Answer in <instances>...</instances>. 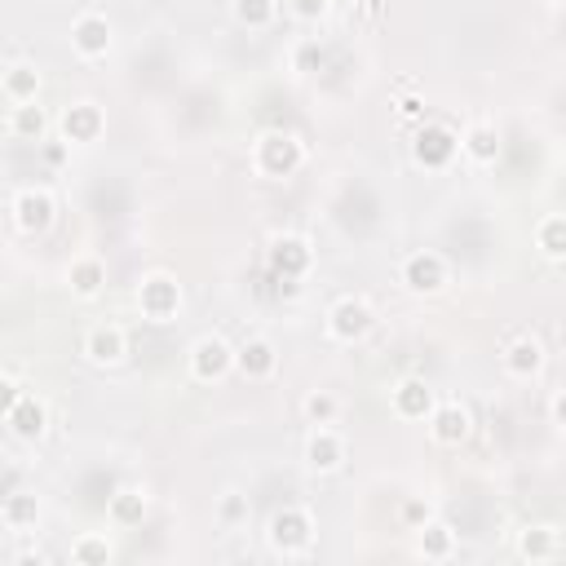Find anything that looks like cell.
Returning <instances> with one entry per match:
<instances>
[{
  "instance_id": "cell-1",
  "label": "cell",
  "mask_w": 566,
  "mask_h": 566,
  "mask_svg": "<svg viewBox=\"0 0 566 566\" xmlns=\"http://www.w3.org/2000/svg\"><path fill=\"white\" fill-rule=\"evenodd\" d=\"M248 164H252L256 177L283 181V177H292V172L305 164V142H301V133H292V128H265V133L252 142Z\"/></svg>"
},
{
  "instance_id": "cell-2",
  "label": "cell",
  "mask_w": 566,
  "mask_h": 566,
  "mask_svg": "<svg viewBox=\"0 0 566 566\" xmlns=\"http://www.w3.org/2000/svg\"><path fill=\"white\" fill-rule=\"evenodd\" d=\"M133 301H137V314L146 323H172L181 314V305H186V292H181V283H177L172 270H146L137 279Z\"/></svg>"
},
{
  "instance_id": "cell-3",
  "label": "cell",
  "mask_w": 566,
  "mask_h": 566,
  "mask_svg": "<svg viewBox=\"0 0 566 566\" xmlns=\"http://www.w3.org/2000/svg\"><path fill=\"white\" fill-rule=\"evenodd\" d=\"M314 513L310 509H301V504H283L274 517H270V531H265V539H270V548L279 553V557H305L310 548H314Z\"/></svg>"
},
{
  "instance_id": "cell-4",
  "label": "cell",
  "mask_w": 566,
  "mask_h": 566,
  "mask_svg": "<svg viewBox=\"0 0 566 566\" xmlns=\"http://www.w3.org/2000/svg\"><path fill=\"white\" fill-rule=\"evenodd\" d=\"M460 155V133L442 119H420L416 137H411V159L424 168V172H442L451 168Z\"/></svg>"
},
{
  "instance_id": "cell-5",
  "label": "cell",
  "mask_w": 566,
  "mask_h": 566,
  "mask_svg": "<svg viewBox=\"0 0 566 566\" xmlns=\"http://www.w3.org/2000/svg\"><path fill=\"white\" fill-rule=\"evenodd\" d=\"M323 327L336 345H358L376 332V305L367 296H340V301H332Z\"/></svg>"
},
{
  "instance_id": "cell-6",
  "label": "cell",
  "mask_w": 566,
  "mask_h": 566,
  "mask_svg": "<svg viewBox=\"0 0 566 566\" xmlns=\"http://www.w3.org/2000/svg\"><path fill=\"white\" fill-rule=\"evenodd\" d=\"M186 367H190V380L217 385V380H226V376L234 371V345H230L226 336H217V332H203V336L190 340Z\"/></svg>"
},
{
  "instance_id": "cell-7",
  "label": "cell",
  "mask_w": 566,
  "mask_h": 566,
  "mask_svg": "<svg viewBox=\"0 0 566 566\" xmlns=\"http://www.w3.org/2000/svg\"><path fill=\"white\" fill-rule=\"evenodd\" d=\"M398 279H402V287L416 292V296H438V292L451 283V265H447L442 252H433V248H416V252L402 256Z\"/></svg>"
},
{
  "instance_id": "cell-8",
  "label": "cell",
  "mask_w": 566,
  "mask_h": 566,
  "mask_svg": "<svg viewBox=\"0 0 566 566\" xmlns=\"http://www.w3.org/2000/svg\"><path fill=\"white\" fill-rule=\"evenodd\" d=\"M9 217L22 234H44L57 221V199L49 186H18L9 199Z\"/></svg>"
},
{
  "instance_id": "cell-9",
  "label": "cell",
  "mask_w": 566,
  "mask_h": 566,
  "mask_svg": "<svg viewBox=\"0 0 566 566\" xmlns=\"http://www.w3.org/2000/svg\"><path fill=\"white\" fill-rule=\"evenodd\" d=\"M301 460H305V469L318 473V478L340 473L345 460H349V442H345V433H336L332 424H310L305 447H301Z\"/></svg>"
},
{
  "instance_id": "cell-10",
  "label": "cell",
  "mask_w": 566,
  "mask_h": 566,
  "mask_svg": "<svg viewBox=\"0 0 566 566\" xmlns=\"http://www.w3.org/2000/svg\"><path fill=\"white\" fill-rule=\"evenodd\" d=\"M111 44H115V27H111V18L102 9L75 13V22H71V49H75L80 62H102L111 53Z\"/></svg>"
},
{
  "instance_id": "cell-11",
  "label": "cell",
  "mask_w": 566,
  "mask_h": 566,
  "mask_svg": "<svg viewBox=\"0 0 566 566\" xmlns=\"http://www.w3.org/2000/svg\"><path fill=\"white\" fill-rule=\"evenodd\" d=\"M500 367H504L509 380H535V376L548 367V345H544L535 332H517V336L504 340Z\"/></svg>"
},
{
  "instance_id": "cell-12",
  "label": "cell",
  "mask_w": 566,
  "mask_h": 566,
  "mask_svg": "<svg viewBox=\"0 0 566 566\" xmlns=\"http://www.w3.org/2000/svg\"><path fill=\"white\" fill-rule=\"evenodd\" d=\"M424 429H429V442L438 447H460L473 438V411L460 402V398H438L433 411L424 416Z\"/></svg>"
},
{
  "instance_id": "cell-13",
  "label": "cell",
  "mask_w": 566,
  "mask_h": 566,
  "mask_svg": "<svg viewBox=\"0 0 566 566\" xmlns=\"http://www.w3.org/2000/svg\"><path fill=\"white\" fill-rule=\"evenodd\" d=\"M57 128H62V142L66 146H93L106 133V111L93 97H80V102H71L57 115Z\"/></svg>"
},
{
  "instance_id": "cell-14",
  "label": "cell",
  "mask_w": 566,
  "mask_h": 566,
  "mask_svg": "<svg viewBox=\"0 0 566 566\" xmlns=\"http://www.w3.org/2000/svg\"><path fill=\"white\" fill-rule=\"evenodd\" d=\"M80 349H84V358L93 367H119L128 358V332L119 323H93L84 332V345Z\"/></svg>"
},
{
  "instance_id": "cell-15",
  "label": "cell",
  "mask_w": 566,
  "mask_h": 566,
  "mask_svg": "<svg viewBox=\"0 0 566 566\" xmlns=\"http://www.w3.org/2000/svg\"><path fill=\"white\" fill-rule=\"evenodd\" d=\"M433 402H438V394L424 376H402L389 385V411L398 420H424L433 411Z\"/></svg>"
},
{
  "instance_id": "cell-16",
  "label": "cell",
  "mask_w": 566,
  "mask_h": 566,
  "mask_svg": "<svg viewBox=\"0 0 566 566\" xmlns=\"http://www.w3.org/2000/svg\"><path fill=\"white\" fill-rule=\"evenodd\" d=\"M314 265V248L305 234H274L270 239V270L279 279H305Z\"/></svg>"
},
{
  "instance_id": "cell-17",
  "label": "cell",
  "mask_w": 566,
  "mask_h": 566,
  "mask_svg": "<svg viewBox=\"0 0 566 566\" xmlns=\"http://www.w3.org/2000/svg\"><path fill=\"white\" fill-rule=\"evenodd\" d=\"M4 424H9V433L18 442H40L49 433V407H44V398H35L31 389H22V398L9 407Z\"/></svg>"
},
{
  "instance_id": "cell-18",
  "label": "cell",
  "mask_w": 566,
  "mask_h": 566,
  "mask_svg": "<svg viewBox=\"0 0 566 566\" xmlns=\"http://www.w3.org/2000/svg\"><path fill=\"white\" fill-rule=\"evenodd\" d=\"M234 371L243 380H270L279 371V345L270 336H248L239 349H234Z\"/></svg>"
},
{
  "instance_id": "cell-19",
  "label": "cell",
  "mask_w": 566,
  "mask_h": 566,
  "mask_svg": "<svg viewBox=\"0 0 566 566\" xmlns=\"http://www.w3.org/2000/svg\"><path fill=\"white\" fill-rule=\"evenodd\" d=\"M40 88H44V75H40V66L27 62V57H18V62H9V66L0 71V97H4L9 106L40 102Z\"/></svg>"
},
{
  "instance_id": "cell-20",
  "label": "cell",
  "mask_w": 566,
  "mask_h": 566,
  "mask_svg": "<svg viewBox=\"0 0 566 566\" xmlns=\"http://www.w3.org/2000/svg\"><path fill=\"white\" fill-rule=\"evenodd\" d=\"M66 287H71L80 301L102 296V287H106V261H102L97 252H75V256L66 261Z\"/></svg>"
},
{
  "instance_id": "cell-21",
  "label": "cell",
  "mask_w": 566,
  "mask_h": 566,
  "mask_svg": "<svg viewBox=\"0 0 566 566\" xmlns=\"http://www.w3.org/2000/svg\"><path fill=\"white\" fill-rule=\"evenodd\" d=\"M517 557L539 566V562H557L562 557V531L553 522H535L517 531Z\"/></svg>"
},
{
  "instance_id": "cell-22",
  "label": "cell",
  "mask_w": 566,
  "mask_h": 566,
  "mask_svg": "<svg viewBox=\"0 0 566 566\" xmlns=\"http://www.w3.org/2000/svg\"><path fill=\"white\" fill-rule=\"evenodd\" d=\"M460 553V539H455V526L442 522V517H429L424 526H416V557L424 562H451Z\"/></svg>"
},
{
  "instance_id": "cell-23",
  "label": "cell",
  "mask_w": 566,
  "mask_h": 566,
  "mask_svg": "<svg viewBox=\"0 0 566 566\" xmlns=\"http://www.w3.org/2000/svg\"><path fill=\"white\" fill-rule=\"evenodd\" d=\"M53 128V115L40 106V102H22V106H9L4 115V133L18 137V142H44Z\"/></svg>"
},
{
  "instance_id": "cell-24",
  "label": "cell",
  "mask_w": 566,
  "mask_h": 566,
  "mask_svg": "<svg viewBox=\"0 0 566 566\" xmlns=\"http://www.w3.org/2000/svg\"><path fill=\"white\" fill-rule=\"evenodd\" d=\"M460 155H464L469 164H478V168L495 164V159H500V128L486 124V119H473V124L460 133Z\"/></svg>"
},
{
  "instance_id": "cell-25",
  "label": "cell",
  "mask_w": 566,
  "mask_h": 566,
  "mask_svg": "<svg viewBox=\"0 0 566 566\" xmlns=\"http://www.w3.org/2000/svg\"><path fill=\"white\" fill-rule=\"evenodd\" d=\"M146 513H150V495H146L142 486H119V491L106 500V517H111V526H119V531L142 526Z\"/></svg>"
},
{
  "instance_id": "cell-26",
  "label": "cell",
  "mask_w": 566,
  "mask_h": 566,
  "mask_svg": "<svg viewBox=\"0 0 566 566\" xmlns=\"http://www.w3.org/2000/svg\"><path fill=\"white\" fill-rule=\"evenodd\" d=\"M40 500L31 495V491H13V495H4V504H0V522L9 526V531H35L40 526Z\"/></svg>"
},
{
  "instance_id": "cell-27",
  "label": "cell",
  "mask_w": 566,
  "mask_h": 566,
  "mask_svg": "<svg viewBox=\"0 0 566 566\" xmlns=\"http://www.w3.org/2000/svg\"><path fill=\"white\" fill-rule=\"evenodd\" d=\"M535 248H539V256L553 261V265L566 256V217H562V212L539 217V226H535Z\"/></svg>"
},
{
  "instance_id": "cell-28",
  "label": "cell",
  "mask_w": 566,
  "mask_h": 566,
  "mask_svg": "<svg viewBox=\"0 0 566 566\" xmlns=\"http://www.w3.org/2000/svg\"><path fill=\"white\" fill-rule=\"evenodd\" d=\"M71 562L75 566H106V562H115V544L102 531H84L71 539Z\"/></svg>"
},
{
  "instance_id": "cell-29",
  "label": "cell",
  "mask_w": 566,
  "mask_h": 566,
  "mask_svg": "<svg viewBox=\"0 0 566 566\" xmlns=\"http://www.w3.org/2000/svg\"><path fill=\"white\" fill-rule=\"evenodd\" d=\"M230 13H234L239 27H248V31H265V27L279 22V0H234Z\"/></svg>"
},
{
  "instance_id": "cell-30",
  "label": "cell",
  "mask_w": 566,
  "mask_h": 566,
  "mask_svg": "<svg viewBox=\"0 0 566 566\" xmlns=\"http://www.w3.org/2000/svg\"><path fill=\"white\" fill-rule=\"evenodd\" d=\"M301 416H305V424H336L340 398H336L332 389H310V394L301 398Z\"/></svg>"
},
{
  "instance_id": "cell-31",
  "label": "cell",
  "mask_w": 566,
  "mask_h": 566,
  "mask_svg": "<svg viewBox=\"0 0 566 566\" xmlns=\"http://www.w3.org/2000/svg\"><path fill=\"white\" fill-rule=\"evenodd\" d=\"M332 9H336V0H287V13L305 27H318L323 18H332Z\"/></svg>"
},
{
  "instance_id": "cell-32",
  "label": "cell",
  "mask_w": 566,
  "mask_h": 566,
  "mask_svg": "<svg viewBox=\"0 0 566 566\" xmlns=\"http://www.w3.org/2000/svg\"><path fill=\"white\" fill-rule=\"evenodd\" d=\"M217 517H221L226 526H239V522H248V495H239V491H226V495L217 500Z\"/></svg>"
},
{
  "instance_id": "cell-33",
  "label": "cell",
  "mask_w": 566,
  "mask_h": 566,
  "mask_svg": "<svg viewBox=\"0 0 566 566\" xmlns=\"http://www.w3.org/2000/svg\"><path fill=\"white\" fill-rule=\"evenodd\" d=\"M318 62H323V44H318V40H301V44L292 49V71H296V75L314 71Z\"/></svg>"
},
{
  "instance_id": "cell-34",
  "label": "cell",
  "mask_w": 566,
  "mask_h": 566,
  "mask_svg": "<svg viewBox=\"0 0 566 566\" xmlns=\"http://www.w3.org/2000/svg\"><path fill=\"white\" fill-rule=\"evenodd\" d=\"M394 115H398L402 124H420V119H424V97H420V93H402V97L394 102Z\"/></svg>"
},
{
  "instance_id": "cell-35",
  "label": "cell",
  "mask_w": 566,
  "mask_h": 566,
  "mask_svg": "<svg viewBox=\"0 0 566 566\" xmlns=\"http://www.w3.org/2000/svg\"><path fill=\"white\" fill-rule=\"evenodd\" d=\"M22 389H27V385H22L18 376L0 371V420H4V416H9V407H13L18 398H22Z\"/></svg>"
},
{
  "instance_id": "cell-36",
  "label": "cell",
  "mask_w": 566,
  "mask_h": 566,
  "mask_svg": "<svg viewBox=\"0 0 566 566\" xmlns=\"http://www.w3.org/2000/svg\"><path fill=\"white\" fill-rule=\"evenodd\" d=\"M433 517V509H429V500H402V522L416 531V526H424Z\"/></svg>"
},
{
  "instance_id": "cell-37",
  "label": "cell",
  "mask_w": 566,
  "mask_h": 566,
  "mask_svg": "<svg viewBox=\"0 0 566 566\" xmlns=\"http://www.w3.org/2000/svg\"><path fill=\"white\" fill-rule=\"evenodd\" d=\"M562 398H566V389H548V424L553 429H562Z\"/></svg>"
},
{
  "instance_id": "cell-38",
  "label": "cell",
  "mask_w": 566,
  "mask_h": 566,
  "mask_svg": "<svg viewBox=\"0 0 566 566\" xmlns=\"http://www.w3.org/2000/svg\"><path fill=\"white\" fill-rule=\"evenodd\" d=\"M13 557H18V562H49V553H44L40 544H27V548H18Z\"/></svg>"
},
{
  "instance_id": "cell-39",
  "label": "cell",
  "mask_w": 566,
  "mask_h": 566,
  "mask_svg": "<svg viewBox=\"0 0 566 566\" xmlns=\"http://www.w3.org/2000/svg\"><path fill=\"white\" fill-rule=\"evenodd\" d=\"M44 155H49V164H62V155H66V142H62V146H49Z\"/></svg>"
},
{
  "instance_id": "cell-40",
  "label": "cell",
  "mask_w": 566,
  "mask_h": 566,
  "mask_svg": "<svg viewBox=\"0 0 566 566\" xmlns=\"http://www.w3.org/2000/svg\"><path fill=\"white\" fill-rule=\"evenodd\" d=\"M363 9H367V13H380V0H363Z\"/></svg>"
},
{
  "instance_id": "cell-41",
  "label": "cell",
  "mask_w": 566,
  "mask_h": 566,
  "mask_svg": "<svg viewBox=\"0 0 566 566\" xmlns=\"http://www.w3.org/2000/svg\"><path fill=\"white\" fill-rule=\"evenodd\" d=\"M544 4H548V9H562V0H544Z\"/></svg>"
}]
</instances>
